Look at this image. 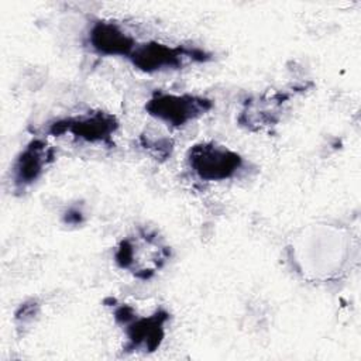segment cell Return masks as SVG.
<instances>
[{
	"label": "cell",
	"mask_w": 361,
	"mask_h": 361,
	"mask_svg": "<svg viewBox=\"0 0 361 361\" xmlns=\"http://www.w3.org/2000/svg\"><path fill=\"white\" fill-rule=\"evenodd\" d=\"M213 109V102L200 94L154 92L145 103V111L155 120L180 128Z\"/></svg>",
	"instance_id": "5"
},
{
	"label": "cell",
	"mask_w": 361,
	"mask_h": 361,
	"mask_svg": "<svg viewBox=\"0 0 361 361\" xmlns=\"http://www.w3.org/2000/svg\"><path fill=\"white\" fill-rule=\"evenodd\" d=\"M113 316L123 327L127 343L126 351L154 353L165 338L169 313L165 309H157L148 316H138L133 306L126 303L114 305Z\"/></svg>",
	"instance_id": "2"
},
{
	"label": "cell",
	"mask_w": 361,
	"mask_h": 361,
	"mask_svg": "<svg viewBox=\"0 0 361 361\" xmlns=\"http://www.w3.org/2000/svg\"><path fill=\"white\" fill-rule=\"evenodd\" d=\"M138 42L118 23L96 20L86 34V45L100 56H130Z\"/></svg>",
	"instance_id": "8"
},
{
	"label": "cell",
	"mask_w": 361,
	"mask_h": 361,
	"mask_svg": "<svg viewBox=\"0 0 361 361\" xmlns=\"http://www.w3.org/2000/svg\"><path fill=\"white\" fill-rule=\"evenodd\" d=\"M141 144L144 148L154 152L157 157H168L172 151V141L166 137L157 135V134H142Z\"/></svg>",
	"instance_id": "10"
},
{
	"label": "cell",
	"mask_w": 361,
	"mask_h": 361,
	"mask_svg": "<svg viewBox=\"0 0 361 361\" xmlns=\"http://www.w3.org/2000/svg\"><path fill=\"white\" fill-rule=\"evenodd\" d=\"M171 248L155 231L140 230L120 241L114 251L116 264L138 279L152 278L169 259Z\"/></svg>",
	"instance_id": "1"
},
{
	"label": "cell",
	"mask_w": 361,
	"mask_h": 361,
	"mask_svg": "<svg viewBox=\"0 0 361 361\" xmlns=\"http://www.w3.org/2000/svg\"><path fill=\"white\" fill-rule=\"evenodd\" d=\"M120 123L113 113L103 110H92L76 116L56 118L48 126L51 135L59 137L71 134L73 138L100 145H113V137L117 133Z\"/></svg>",
	"instance_id": "6"
},
{
	"label": "cell",
	"mask_w": 361,
	"mask_h": 361,
	"mask_svg": "<svg viewBox=\"0 0 361 361\" xmlns=\"http://www.w3.org/2000/svg\"><path fill=\"white\" fill-rule=\"evenodd\" d=\"M66 221H68V223H75V224L80 223V221H82V212H79V210H71V212H69V216H66Z\"/></svg>",
	"instance_id": "11"
},
{
	"label": "cell",
	"mask_w": 361,
	"mask_h": 361,
	"mask_svg": "<svg viewBox=\"0 0 361 361\" xmlns=\"http://www.w3.org/2000/svg\"><path fill=\"white\" fill-rule=\"evenodd\" d=\"M290 99L286 92H267L248 99L241 110L238 121L247 128H262L279 121L283 106Z\"/></svg>",
	"instance_id": "9"
},
{
	"label": "cell",
	"mask_w": 361,
	"mask_h": 361,
	"mask_svg": "<svg viewBox=\"0 0 361 361\" xmlns=\"http://www.w3.org/2000/svg\"><path fill=\"white\" fill-rule=\"evenodd\" d=\"M189 169L203 182H221L237 176L245 165L234 149L213 141L192 145L186 154Z\"/></svg>",
	"instance_id": "4"
},
{
	"label": "cell",
	"mask_w": 361,
	"mask_h": 361,
	"mask_svg": "<svg viewBox=\"0 0 361 361\" xmlns=\"http://www.w3.org/2000/svg\"><path fill=\"white\" fill-rule=\"evenodd\" d=\"M128 59L135 69L144 73H155L180 69L189 63L206 62L210 59V54L196 47L148 41L137 44Z\"/></svg>",
	"instance_id": "3"
},
{
	"label": "cell",
	"mask_w": 361,
	"mask_h": 361,
	"mask_svg": "<svg viewBox=\"0 0 361 361\" xmlns=\"http://www.w3.org/2000/svg\"><path fill=\"white\" fill-rule=\"evenodd\" d=\"M55 161V149L45 140H31L16 157L11 165V180L16 190L34 185Z\"/></svg>",
	"instance_id": "7"
}]
</instances>
